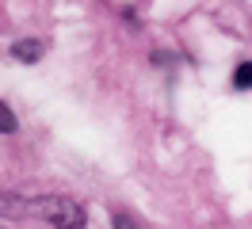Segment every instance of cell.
<instances>
[{
	"instance_id": "2",
	"label": "cell",
	"mask_w": 252,
	"mask_h": 229,
	"mask_svg": "<svg viewBox=\"0 0 252 229\" xmlns=\"http://www.w3.org/2000/svg\"><path fill=\"white\" fill-rule=\"evenodd\" d=\"M42 54H46V42H42V38H19V42L12 46V58L27 61V65H34Z\"/></svg>"
},
{
	"instance_id": "4",
	"label": "cell",
	"mask_w": 252,
	"mask_h": 229,
	"mask_svg": "<svg viewBox=\"0 0 252 229\" xmlns=\"http://www.w3.org/2000/svg\"><path fill=\"white\" fill-rule=\"evenodd\" d=\"M233 88H237V92H249V88H252V61H241V65H237Z\"/></svg>"
},
{
	"instance_id": "3",
	"label": "cell",
	"mask_w": 252,
	"mask_h": 229,
	"mask_svg": "<svg viewBox=\"0 0 252 229\" xmlns=\"http://www.w3.org/2000/svg\"><path fill=\"white\" fill-rule=\"evenodd\" d=\"M0 214L4 218H23V214H31V198H19V191L0 195Z\"/></svg>"
},
{
	"instance_id": "6",
	"label": "cell",
	"mask_w": 252,
	"mask_h": 229,
	"mask_svg": "<svg viewBox=\"0 0 252 229\" xmlns=\"http://www.w3.org/2000/svg\"><path fill=\"white\" fill-rule=\"evenodd\" d=\"M115 226H119V229H134V226H130V218H123V214H119V222H115Z\"/></svg>"
},
{
	"instance_id": "5",
	"label": "cell",
	"mask_w": 252,
	"mask_h": 229,
	"mask_svg": "<svg viewBox=\"0 0 252 229\" xmlns=\"http://www.w3.org/2000/svg\"><path fill=\"white\" fill-rule=\"evenodd\" d=\"M0 134H16V111L0 99Z\"/></svg>"
},
{
	"instance_id": "1",
	"label": "cell",
	"mask_w": 252,
	"mask_h": 229,
	"mask_svg": "<svg viewBox=\"0 0 252 229\" xmlns=\"http://www.w3.org/2000/svg\"><path fill=\"white\" fill-rule=\"evenodd\" d=\"M31 214L46 218L54 229H84V206L69 195H42L31 198Z\"/></svg>"
}]
</instances>
